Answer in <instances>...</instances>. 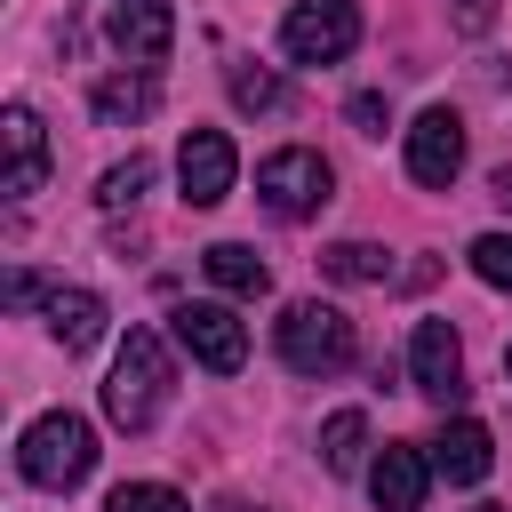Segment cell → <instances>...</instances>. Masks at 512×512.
<instances>
[{
    "instance_id": "9a60e30c",
    "label": "cell",
    "mask_w": 512,
    "mask_h": 512,
    "mask_svg": "<svg viewBox=\"0 0 512 512\" xmlns=\"http://www.w3.org/2000/svg\"><path fill=\"white\" fill-rule=\"evenodd\" d=\"M88 104H96V120H104V128H128V120H144V112L160 104V88H152L144 72H112V80H96V96H88Z\"/></svg>"
},
{
    "instance_id": "277c9868",
    "label": "cell",
    "mask_w": 512,
    "mask_h": 512,
    "mask_svg": "<svg viewBox=\"0 0 512 512\" xmlns=\"http://www.w3.org/2000/svg\"><path fill=\"white\" fill-rule=\"evenodd\" d=\"M352 40H360V8L352 0H296L280 16L288 64H336V56H352Z\"/></svg>"
},
{
    "instance_id": "ffe728a7",
    "label": "cell",
    "mask_w": 512,
    "mask_h": 512,
    "mask_svg": "<svg viewBox=\"0 0 512 512\" xmlns=\"http://www.w3.org/2000/svg\"><path fill=\"white\" fill-rule=\"evenodd\" d=\"M104 512H192V504H184L176 488H160V480H120Z\"/></svg>"
},
{
    "instance_id": "3957f363",
    "label": "cell",
    "mask_w": 512,
    "mask_h": 512,
    "mask_svg": "<svg viewBox=\"0 0 512 512\" xmlns=\"http://www.w3.org/2000/svg\"><path fill=\"white\" fill-rule=\"evenodd\" d=\"M272 336H280V360H288L296 376H336V368L352 360V320H344L336 304H288Z\"/></svg>"
},
{
    "instance_id": "484cf974",
    "label": "cell",
    "mask_w": 512,
    "mask_h": 512,
    "mask_svg": "<svg viewBox=\"0 0 512 512\" xmlns=\"http://www.w3.org/2000/svg\"><path fill=\"white\" fill-rule=\"evenodd\" d=\"M472 512H504V504H472Z\"/></svg>"
},
{
    "instance_id": "cb8c5ba5",
    "label": "cell",
    "mask_w": 512,
    "mask_h": 512,
    "mask_svg": "<svg viewBox=\"0 0 512 512\" xmlns=\"http://www.w3.org/2000/svg\"><path fill=\"white\" fill-rule=\"evenodd\" d=\"M352 120H360V136H384L392 112H384V96H352Z\"/></svg>"
},
{
    "instance_id": "8fae6325",
    "label": "cell",
    "mask_w": 512,
    "mask_h": 512,
    "mask_svg": "<svg viewBox=\"0 0 512 512\" xmlns=\"http://www.w3.org/2000/svg\"><path fill=\"white\" fill-rule=\"evenodd\" d=\"M0 144H8V200H32L48 184V136H40V112L32 104H8L0 112Z\"/></svg>"
},
{
    "instance_id": "4316f807",
    "label": "cell",
    "mask_w": 512,
    "mask_h": 512,
    "mask_svg": "<svg viewBox=\"0 0 512 512\" xmlns=\"http://www.w3.org/2000/svg\"><path fill=\"white\" fill-rule=\"evenodd\" d=\"M504 376H512V352H504Z\"/></svg>"
},
{
    "instance_id": "5b68a950",
    "label": "cell",
    "mask_w": 512,
    "mask_h": 512,
    "mask_svg": "<svg viewBox=\"0 0 512 512\" xmlns=\"http://www.w3.org/2000/svg\"><path fill=\"white\" fill-rule=\"evenodd\" d=\"M328 160L320 152H304V144H288V152H272L264 168H256V192H264V208L272 216H312V208H328Z\"/></svg>"
},
{
    "instance_id": "d6986e66",
    "label": "cell",
    "mask_w": 512,
    "mask_h": 512,
    "mask_svg": "<svg viewBox=\"0 0 512 512\" xmlns=\"http://www.w3.org/2000/svg\"><path fill=\"white\" fill-rule=\"evenodd\" d=\"M144 184H152V160H144V152H128L120 168H104L96 200H104V208H136V200H144Z\"/></svg>"
},
{
    "instance_id": "7c38bea8",
    "label": "cell",
    "mask_w": 512,
    "mask_h": 512,
    "mask_svg": "<svg viewBox=\"0 0 512 512\" xmlns=\"http://www.w3.org/2000/svg\"><path fill=\"white\" fill-rule=\"evenodd\" d=\"M488 464H496V440H488V424H472V416H456V424L432 440V472L456 480V488H480Z\"/></svg>"
},
{
    "instance_id": "d4e9b609",
    "label": "cell",
    "mask_w": 512,
    "mask_h": 512,
    "mask_svg": "<svg viewBox=\"0 0 512 512\" xmlns=\"http://www.w3.org/2000/svg\"><path fill=\"white\" fill-rule=\"evenodd\" d=\"M488 192H496V200L512 208V168H496V176H488Z\"/></svg>"
},
{
    "instance_id": "603a6c76",
    "label": "cell",
    "mask_w": 512,
    "mask_h": 512,
    "mask_svg": "<svg viewBox=\"0 0 512 512\" xmlns=\"http://www.w3.org/2000/svg\"><path fill=\"white\" fill-rule=\"evenodd\" d=\"M448 16H456V32H488L496 24V0H448Z\"/></svg>"
},
{
    "instance_id": "7a4b0ae2",
    "label": "cell",
    "mask_w": 512,
    "mask_h": 512,
    "mask_svg": "<svg viewBox=\"0 0 512 512\" xmlns=\"http://www.w3.org/2000/svg\"><path fill=\"white\" fill-rule=\"evenodd\" d=\"M160 400H168V344L152 328H128V344H120V360L104 376V416L120 432H144L160 416Z\"/></svg>"
},
{
    "instance_id": "e0dca14e",
    "label": "cell",
    "mask_w": 512,
    "mask_h": 512,
    "mask_svg": "<svg viewBox=\"0 0 512 512\" xmlns=\"http://www.w3.org/2000/svg\"><path fill=\"white\" fill-rule=\"evenodd\" d=\"M360 448H368V416H360V408H336V416L320 424V464H328V472H352Z\"/></svg>"
},
{
    "instance_id": "4fadbf2b",
    "label": "cell",
    "mask_w": 512,
    "mask_h": 512,
    "mask_svg": "<svg viewBox=\"0 0 512 512\" xmlns=\"http://www.w3.org/2000/svg\"><path fill=\"white\" fill-rule=\"evenodd\" d=\"M424 480H432V464H424L408 440H392V448L368 464V496H376V512H416V504H424Z\"/></svg>"
},
{
    "instance_id": "9c48e42d",
    "label": "cell",
    "mask_w": 512,
    "mask_h": 512,
    "mask_svg": "<svg viewBox=\"0 0 512 512\" xmlns=\"http://www.w3.org/2000/svg\"><path fill=\"white\" fill-rule=\"evenodd\" d=\"M176 176H184V200H192V208H216V200L232 192V176H240L232 136H224V128H184V144H176Z\"/></svg>"
},
{
    "instance_id": "8992f818",
    "label": "cell",
    "mask_w": 512,
    "mask_h": 512,
    "mask_svg": "<svg viewBox=\"0 0 512 512\" xmlns=\"http://www.w3.org/2000/svg\"><path fill=\"white\" fill-rule=\"evenodd\" d=\"M176 344L200 360V368H216V376H232L240 360H248V328L232 320V304H176Z\"/></svg>"
},
{
    "instance_id": "ac0fdd59",
    "label": "cell",
    "mask_w": 512,
    "mask_h": 512,
    "mask_svg": "<svg viewBox=\"0 0 512 512\" xmlns=\"http://www.w3.org/2000/svg\"><path fill=\"white\" fill-rule=\"evenodd\" d=\"M320 272H328V280H384L392 256H384L376 240H336V248L320 256Z\"/></svg>"
},
{
    "instance_id": "44dd1931",
    "label": "cell",
    "mask_w": 512,
    "mask_h": 512,
    "mask_svg": "<svg viewBox=\"0 0 512 512\" xmlns=\"http://www.w3.org/2000/svg\"><path fill=\"white\" fill-rule=\"evenodd\" d=\"M232 104H240V112H272V104H280V72H264V64H232Z\"/></svg>"
},
{
    "instance_id": "30bf717a",
    "label": "cell",
    "mask_w": 512,
    "mask_h": 512,
    "mask_svg": "<svg viewBox=\"0 0 512 512\" xmlns=\"http://www.w3.org/2000/svg\"><path fill=\"white\" fill-rule=\"evenodd\" d=\"M408 376H416V392L440 400V408L464 392V344H456L448 320H416V336H408Z\"/></svg>"
},
{
    "instance_id": "7402d4cb",
    "label": "cell",
    "mask_w": 512,
    "mask_h": 512,
    "mask_svg": "<svg viewBox=\"0 0 512 512\" xmlns=\"http://www.w3.org/2000/svg\"><path fill=\"white\" fill-rule=\"evenodd\" d=\"M472 272H480L488 288H512V232H480V240H472Z\"/></svg>"
},
{
    "instance_id": "5bb4252c",
    "label": "cell",
    "mask_w": 512,
    "mask_h": 512,
    "mask_svg": "<svg viewBox=\"0 0 512 512\" xmlns=\"http://www.w3.org/2000/svg\"><path fill=\"white\" fill-rule=\"evenodd\" d=\"M48 336H56L64 352H88V344L104 336V296H88V288H48Z\"/></svg>"
},
{
    "instance_id": "2e32d148",
    "label": "cell",
    "mask_w": 512,
    "mask_h": 512,
    "mask_svg": "<svg viewBox=\"0 0 512 512\" xmlns=\"http://www.w3.org/2000/svg\"><path fill=\"white\" fill-rule=\"evenodd\" d=\"M200 264H208V280H216L224 296H264V288H272L264 256H256V248H240V240H216V248H208Z\"/></svg>"
},
{
    "instance_id": "ba28073f",
    "label": "cell",
    "mask_w": 512,
    "mask_h": 512,
    "mask_svg": "<svg viewBox=\"0 0 512 512\" xmlns=\"http://www.w3.org/2000/svg\"><path fill=\"white\" fill-rule=\"evenodd\" d=\"M456 168H464V120H456L448 104L416 112V120H408V176H416V184H432V192H448V184H456Z\"/></svg>"
},
{
    "instance_id": "52a82bcc",
    "label": "cell",
    "mask_w": 512,
    "mask_h": 512,
    "mask_svg": "<svg viewBox=\"0 0 512 512\" xmlns=\"http://www.w3.org/2000/svg\"><path fill=\"white\" fill-rule=\"evenodd\" d=\"M104 40L128 64H160L176 48V0H104Z\"/></svg>"
},
{
    "instance_id": "6da1fadb",
    "label": "cell",
    "mask_w": 512,
    "mask_h": 512,
    "mask_svg": "<svg viewBox=\"0 0 512 512\" xmlns=\"http://www.w3.org/2000/svg\"><path fill=\"white\" fill-rule=\"evenodd\" d=\"M16 472H24L32 488H80V480L96 472V432H88V416H72V408L32 416L24 440H16Z\"/></svg>"
}]
</instances>
